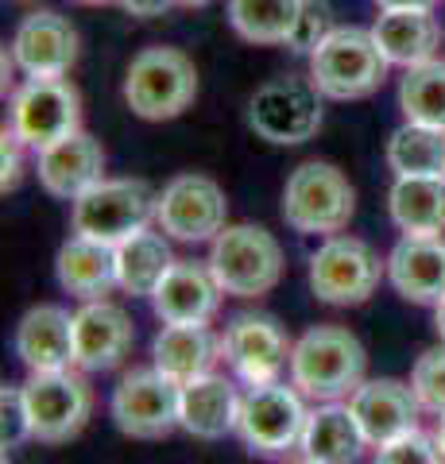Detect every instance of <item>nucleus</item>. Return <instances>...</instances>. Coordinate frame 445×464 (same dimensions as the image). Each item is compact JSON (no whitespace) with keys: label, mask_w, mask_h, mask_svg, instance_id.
Wrapping results in <instances>:
<instances>
[{"label":"nucleus","mask_w":445,"mask_h":464,"mask_svg":"<svg viewBox=\"0 0 445 464\" xmlns=\"http://www.w3.org/2000/svg\"><path fill=\"white\" fill-rule=\"evenodd\" d=\"M209 271L233 298H264L283 279V244L264 225H225L209 240Z\"/></svg>","instance_id":"nucleus-3"},{"label":"nucleus","mask_w":445,"mask_h":464,"mask_svg":"<svg viewBox=\"0 0 445 464\" xmlns=\"http://www.w3.org/2000/svg\"><path fill=\"white\" fill-rule=\"evenodd\" d=\"M387 283L414 306H438L445 298V232H403L387 252Z\"/></svg>","instance_id":"nucleus-17"},{"label":"nucleus","mask_w":445,"mask_h":464,"mask_svg":"<svg viewBox=\"0 0 445 464\" xmlns=\"http://www.w3.org/2000/svg\"><path fill=\"white\" fill-rule=\"evenodd\" d=\"M78 54V27L54 8L27 12L12 35V63L24 70V78H66Z\"/></svg>","instance_id":"nucleus-15"},{"label":"nucleus","mask_w":445,"mask_h":464,"mask_svg":"<svg viewBox=\"0 0 445 464\" xmlns=\"http://www.w3.org/2000/svg\"><path fill=\"white\" fill-rule=\"evenodd\" d=\"M128 16H136V20H160L167 16V8L175 5V0H121Z\"/></svg>","instance_id":"nucleus-37"},{"label":"nucleus","mask_w":445,"mask_h":464,"mask_svg":"<svg viewBox=\"0 0 445 464\" xmlns=\"http://www.w3.org/2000/svg\"><path fill=\"white\" fill-rule=\"evenodd\" d=\"M303 0H225L228 27L256 47H286Z\"/></svg>","instance_id":"nucleus-29"},{"label":"nucleus","mask_w":445,"mask_h":464,"mask_svg":"<svg viewBox=\"0 0 445 464\" xmlns=\"http://www.w3.org/2000/svg\"><path fill=\"white\" fill-rule=\"evenodd\" d=\"M225 290L213 279L209 264L175 259L151 295V310L163 325H209L221 310Z\"/></svg>","instance_id":"nucleus-18"},{"label":"nucleus","mask_w":445,"mask_h":464,"mask_svg":"<svg viewBox=\"0 0 445 464\" xmlns=\"http://www.w3.org/2000/svg\"><path fill=\"white\" fill-rule=\"evenodd\" d=\"M39 186L59 201H78L90 186L105 179V148L90 132H74L39 151Z\"/></svg>","instance_id":"nucleus-20"},{"label":"nucleus","mask_w":445,"mask_h":464,"mask_svg":"<svg viewBox=\"0 0 445 464\" xmlns=\"http://www.w3.org/2000/svg\"><path fill=\"white\" fill-rule=\"evenodd\" d=\"M372 464H445V453H441L434 433L411 430V433H403V438L380 445Z\"/></svg>","instance_id":"nucleus-34"},{"label":"nucleus","mask_w":445,"mask_h":464,"mask_svg":"<svg viewBox=\"0 0 445 464\" xmlns=\"http://www.w3.org/2000/svg\"><path fill=\"white\" fill-rule=\"evenodd\" d=\"M364 344L344 325H314L295 341L291 383L314 402H341L364 383Z\"/></svg>","instance_id":"nucleus-1"},{"label":"nucleus","mask_w":445,"mask_h":464,"mask_svg":"<svg viewBox=\"0 0 445 464\" xmlns=\"http://www.w3.org/2000/svg\"><path fill=\"white\" fill-rule=\"evenodd\" d=\"M434 329H438V337H441V344H445V298L434 306Z\"/></svg>","instance_id":"nucleus-39"},{"label":"nucleus","mask_w":445,"mask_h":464,"mask_svg":"<svg viewBox=\"0 0 445 464\" xmlns=\"http://www.w3.org/2000/svg\"><path fill=\"white\" fill-rule=\"evenodd\" d=\"M24 148L27 143L5 124V132H0V194H12L20 186V179H24Z\"/></svg>","instance_id":"nucleus-36"},{"label":"nucleus","mask_w":445,"mask_h":464,"mask_svg":"<svg viewBox=\"0 0 445 464\" xmlns=\"http://www.w3.org/2000/svg\"><path fill=\"white\" fill-rule=\"evenodd\" d=\"M434 438L441 445V453H445V414H438V426H434Z\"/></svg>","instance_id":"nucleus-40"},{"label":"nucleus","mask_w":445,"mask_h":464,"mask_svg":"<svg viewBox=\"0 0 445 464\" xmlns=\"http://www.w3.org/2000/svg\"><path fill=\"white\" fill-rule=\"evenodd\" d=\"M228 225V198L218 179L198 170L175 174L155 198V228L182 244H206Z\"/></svg>","instance_id":"nucleus-12"},{"label":"nucleus","mask_w":445,"mask_h":464,"mask_svg":"<svg viewBox=\"0 0 445 464\" xmlns=\"http://www.w3.org/2000/svg\"><path fill=\"white\" fill-rule=\"evenodd\" d=\"M411 387L426 414H445V344L426 348L411 368Z\"/></svg>","instance_id":"nucleus-32"},{"label":"nucleus","mask_w":445,"mask_h":464,"mask_svg":"<svg viewBox=\"0 0 445 464\" xmlns=\"http://www.w3.org/2000/svg\"><path fill=\"white\" fill-rule=\"evenodd\" d=\"M136 344V325L124 306L109 298L82 302L74 310V368L78 372H112Z\"/></svg>","instance_id":"nucleus-16"},{"label":"nucleus","mask_w":445,"mask_h":464,"mask_svg":"<svg viewBox=\"0 0 445 464\" xmlns=\"http://www.w3.org/2000/svg\"><path fill=\"white\" fill-rule=\"evenodd\" d=\"M27 438H32V422H27L24 387H5L0 391V441L5 449H16Z\"/></svg>","instance_id":"nucleus-35"},{"label":"nucleus","mask_w":445,"mask_h":464,"mask_svg":"<svg viewBox=\"0 0 445 464\" xmlns=\"http://www.w3.org/2000/svg\"><path fill=\"white\" fill-rule=\"evenodd\" d=\"M221 360V337L209 325H163L151 341V364L175 383L209 375Z\"/></svg>","instance_id":"nucleus-26"},{"label":"nucleus","mask_w":445,"mask_h":464,"mask_svg":"<svg viewBox=\"0 0 445 464\" xmlns=\"http://www.w3.org/2000/svg\"><path fill=\"white\" fill-rule=\"evenodd\" d=\"M387 167L395 174H445V128L403 121L387 140Z\"/></svg>","instance_id":"nucleus-30"},{"label":"nucleus","mask_w":445,"mask_h":464,"mask_svg":"<svg viewBox=\"0 0 445 464\" xmlns=\"http://www.w3.org/2000/svg\"><path fill=\"white\" fill-rule=\"evenodd\" d=\"M54 279L66 295H74L78 302H97L109 290H121L117 283V248L90 237H70L59 256H54Z\"/></svg>","instance_id":"nucleus-23"},{"label":"nucleus","mask_w":445,"mask_h":464,"mask_svg":"<svg viewBox=\"0 0 445 464\" xmlns=\"http://www.w3.org/2000/svg\"><path fill=\"white\" fill-rule=\"evenodd\" d=\"M16 356L27 372L74 368V314L63 306H32L16 325Z\"/></svg>","instance_id":"nucleus-21"},{"label":"nucleus","mask_w":445,"mask_h":464,"mask_svg":"<svg viewBox=\"0 0 445 464\" xmlns=\"http://www.w3.org/2000/svg\"><path fill=\"white\" fill-rule=\"evenodd\" d=\"M155 194L143 179H102L90 186L70 209V225L78 237L102 240L117 248L132 232L148 228L155 221Z\"/></svg>","instance_id":"nucleus-8"},{"label":"nucleus","mask_w":445,"mask_h":464,"mask_svg":"<svg viewBox=\"0 0 445 464\" xmlns=\"http://www.w3.org/2000/svg\"><path fill=\"white\" fill-rule=\"evenodd\" d=\"M387 54L372 27H334L329 39L310 54V82L329 101H364L383 85Z\"/></svg>","instance_id":"nucleus-4"},{"label":"nucleus","mask_w":445,"mask_h":464,"mask_svg":"<svg viewBox=\"0 0 445 464\" xmlns=\"http://www.w3.org/2000/svg\"><path fill=\"white\" fill-rule=\"evenodd\" d=\"M175 5H182V8H202V5H209V0H175Z\"/></svg>","instance_id":"nucleus-41"},{"label":"nucleus","mask_w":445,"mask_h":464,"mask_svg":"<svg viewBox=\"0 0 445 464\" xmlns=\"http://www.w3.org/2000/svg\"><path fill=\"white\" fill-rule=\"evenodd\" d=\"M334 8H329V0H303V8H298V20H295V32L286 39V47L295 54H314L329 39L334 32Z\"/></svg>","instance_id":"nucleus-33"},{"label":"nucleus","mask_w":445,"mask_h":464,"mask_svg":"<svg viewBox=\"0 0 445 464\" xmlns=\"http://www.w3.org/2000/svg\"><path fill=\"white\" fill-rule=\"evenodd\" d=\"M356 213V190L349 174L325 159H306L286 174L283 221L303 237H337Z\"/></svg>","instance_id":"nucleus-2"},{"label":"nucleus","mask_w":445,"mask_h":464,"mask_svg":"<svg viewBox=\"0 0 445 464\" xmlns=\"http://www.w3.org/2000/svg\"><path fill=\"white\" fill-rule=\"evenodd\" d=\"M372 35L387 54V63L403 70L438 58L441 47V24L434 20V8H380Z\"/></svg>","instance_id":"nucleus-24"},{"label":"nucleus","mask_w":445,"mask_h":464,"mask_svg":"<svg viewBox=\"0 0 445 464\" xmlns=\"http://www.w3.org/2000/svg\"><path fill=\"white\" fill-rule=\"evenodd\" d=\"M387 209L399 232H445V174H395Z\"/></svg>","instance_id":"nucleus-27"},{"label":"nucleus","mask_w":445,"mask_h":464,"mask_svg":"<svg viewBox=\"0 0 445 464\" xmlns=\"http://www.w3.org/2000/svg\"><path fill=\"white\" fill-rule=\"evenodd\" d=\"M399 109H403V121L445 128V58H430V63L403 70Z\"/></svg>","instance_id":"nucleus-31"},{"label":"nucleus","mask_w":445,"mask_h":464,"mask_svg":"<svg viewBox=\"0 0 445 464\" xmlns=\"http://www.w3.org/2000/svg\"><path fill=\"white\" fill-rule=\"evenodd\" d=\"M380 8H434L438 0H376Z\"/></svg>","instance_id":"nucleus-38"},{"label":"nucleus","mask_w":445,"mask_h":464,"mask_svg":"<svg viewBox=\"0 0 445 464\" xmlns=\"http://www.w3.org/2000/svg\"><path fill=\"white\" fill-rule=\"evenodd\" d=\"M349 406L372 449L419 430V418H422V402L414 395V387L403 380H387V375L383 380H364L349 395Z\"/></svg>","instance_id":"nucleus-19"},{"label":"nucleus","mask_w":445,"mask_h":464,"mask_svg":"<svg viewBox=\"0 0 445 464\" xmlns=\"http://www.w3.org/2000/svg\"><path fill=\"white\" fill-rule=\"evenodd\" d=\"M286 464H318V460H310V457H298V460H286Z\"/></svg>","instance_id":"nucleus-43"},{"label":"nucleus","mask_w":445,"mask_h":464,"mask_svg":"<svg viewBox=\"0 0 445 464\" xmlns=\"http://www.w3.org/2000/svg\"><path fill=\"white\" fill-rule=\"evenodd\" d=\"M248 128L276 148H295L322 132V93L310 78L283 74L264 82L248 101Z\"/></svg>","instance_id":"nucleus-9"},{"label":"nucleus","mask_w":445,"mask_h":464,"mask_svg":"<svg viewBox=\"0 0 445 464\" xmlns=\"http://www.w3.org/2000/svg\"><path fill=\"white\" fill-rule=\"evenodd\" d=\"M8 128L32 151L82 132V93L66 78H27L12 90Z\"/></svg>","instance_id":"nucleus-11"},{"label":"nucleus","mask_w":445,"mask_h":464,"mask_svg":"<svg viewBox=\"0 0 445 464\" xmlns=\"http://www.w3.org/2000/svg\"><path fill=\"white\" fill-rule=\"evenodd\" d=\"M179 402H182V383H175L151 364V368H132L112 387L109 414L124 438L163 441L167 433L179 430Z\"/></svg>","instance_id":"nucleus-10"},{"label":"nucleus","mask_w":445,"mask_h":464,"mask_svg":"<svg viewBox=\"0 0 445 464\" xmlns=\"http://www.w3.org/2000/svg\"><path fill=\"white\" fill-rule=\"evenodd\" d=\"M368 449V438L349 402H318L306 418L298 453L318 464H356Z\"/></svg>","instance_id":"nucleus-25"},{"label":"nucleus","mask_w":445,"mask_h":464,"mask_svg":"<svg viewBox=\"0 0 445 464\" xmlns=\"http://www.w3.org/2000/svg\"><path fill=\"white\" fill-rule=\"evenodd\" d=\"M295 341L271 314H237L221 333V360L244 387L276 383L291 368Z\"/></svg>","instance_id":"nucleus-14"},{"label":"nucleus","mask_w":445,"mask_h":464,"mask_svg":"<svg viewBox=\"0 0 445 464\" xmlns=\"http://www.w3.org/2000/svg\"><path fill=\"white\" fill-rule=\"evenodd\" d=\"M198 97V66L179 47H143L124 74V105L140 121H175Z\"/></svg>","instance_id":"nucleus-5"},{"label":"nucleus","mask_w":445,"mask_h":464,"mask_svg":"<svg viewBox=\"0 0 445 464\" xmlns=\"http://www.w3.org/2000/svg\"><path fill=\"white\" fill-rule=\"evenodd\" d=\"M27 422H32V441L66 445L85 430L93 414V391L78 372H32L24 383Z\"/></svg>","instance_id":"nucleus-13"},{"label":"nucleus","mask_w":445,"mask_h":464,"mask_svg":"<svg viewBox=\"0 0 445 464\" xmlns=\"http://www.w3.org/2000/svg\"><path fill=\"white\" fill-rule=\"evenodd\" d=\"M74 5H112V0H74Z\"/></svg>","instance_id":"nucleus-42"},{"label":"nucleus","mask_w":445,"mask_h":464,"mask_svg":"<svg viewBox=\"0 0 445 464\" xmlns=\"http://www.w3.org/2000/svg\"><path fill=\"white\" fill-rule=\"evenodd\" d=\"M170 237L155 228H140L128 240L117 244V283L124 295L132 298H151L160 279L170 271L175 256H170Z\"/></svg>","instance_id":"nucleus-28"},{"label":"nucleus","mask_w":445,"mask_h":464,"mask_svg":"<svg viewBox=\"0 0 445 464\" xmlns=\"http://www.w3.org/2000/svg\"><path fill=\"white\" fill-rule=\"evenodd\" d=\"M237 411H240V391L228 375H198L182 383L179 402V430H186L198 441H218L225 433H237Z\"/></svg>","instance_id":"nucleus-22"},{"label":"nucleus","mask_w":445,"mask_h":464,"mask_svg":"<svg viewBox=\"0 0 445 464\" xmlns=\"http://www.w3.org/2000/svg\"><path fill=\"white\" fill-rule=\"evenodd\" d=\"M387 259L361 237H325L310 256V290L325 306H361L380 290Z\"/></svg>","instance_id":"nucleus-7"},{"label":"nucleus","mask_w":445,"mask_h":464,"mask_svg":"<svg viewBox=\"0 0 445 464\" xmlns=\"http://www.w3.org/2000/svg\"><path fill=\"white\" fill-rule=\"evenodd\" d=\"M306 395L295 383L286 387L283 380L276 383H256L240 395L237 411V438L244 449L256 457H286L291 449H298L306 430Z\"/></svg>","instance_id":"nucleus-6"}]
</instances>
